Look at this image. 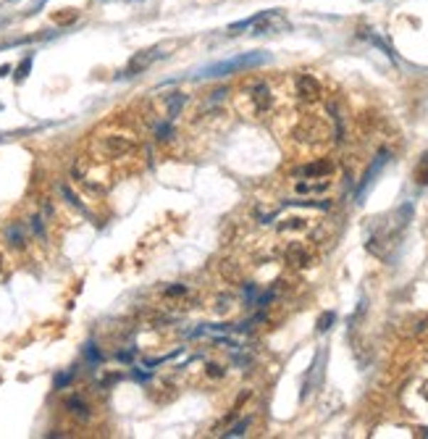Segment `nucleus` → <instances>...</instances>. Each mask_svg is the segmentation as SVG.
<instances>
[{
	"label": "nucleus",
	"mask_w": 428,
	"mask_h": 439,
	"mask_svg": "<svg viewBox=\"0 0 428 439\" xmlns=\"http://www.w3.org/2000/svg\"><path fill=\"white\" fill-rule=\"evenodd\" d=\"M250 100H252V108L255 113H266L274 103V97H271V87L266 82H255V85L250 87Z\"/></svg>",
	"instance_id": "nucleus-6"
},
{
	"label": "nucleus",
	"mask_w": 428,
	"mask_h": 439,
	"mask_svg": "<svg viewBox=\"0 0 428 439\" xmlns=\"http://www.w3.org/2000/svg\"><path fill=\"white\" fill-rule=\"evenodd\" d=\"M29 69H32V55L21 60V66H18V71H16V82H24L26 74H29Z\"/></svg>",
	"instance_id": "nucleus-16"
},
{
	"label": "nucleus",
	"mask_w": 428,
	"mask_h": 439,
	"mask_svg": "<svg viewBox=\"0 0 428 439\" xmlns=\"http://www.w3.org/2000/svg\"><path fill=\"white\" fill-rule=\"evenodd\" d=\"M334 171V164L331 161H313V164L302 166L297 169V176H308V179H321V176H328V174Z\"/></svg>",
	"instance_id": "nucleus-10"
},
{
	"label": "nucleus",
	"mask_w": 428,
	"mask_h": 439,
	"mask_svg": "<svg viewBox=\"0 0 428 439\" xmlns=\"http://www.w3.org/2000/svg\"><path fill=\"white\" fill-rule=\"evenodd\" d=\"M71 379H74V371H66V374H58V376H55V389H63V387H66V384H69Z\"/></svg>",
	"instance_id": "nucleus-18"
},
{
	"label": "nucleus",
	"mask_w": 428,
	"mask_h": 439,
	"mask_svg": "<svg viewBox=\"0 0 428 439\" xmlns=\"http://www.w3.org/2000/svg\"><path fill=\"white\" fill-rule=\"evenodd\" d=\"M294 85H297V95L302 100H308V103H316L318 97H321V85H318V79L313 74H300Z\"/></svg>",
	"instance_id": "nucleus-7"
},
{
	"label": "nucleus",
	"mask_w": 428,
	"mask_h": 439,
	"mask_svg": "<svg viewBox=\"0 0 428 439\" xmlns=\"http://www.w3.org/2000/svg\"><path fill=\"white\" fill-rule=\"evenodd\" d=\"M0 268H3V258H0Z\"/></svg>",
	"instance_id": "nucleus-23"
},
{
	"label": "nucleus",
	"mask_w": 428,
	"mask_h": 439,
	"mask_svg": "<svg viewBox=\"0 0 428 439\" xmlns=\"http://www.w3.org/2000/svg\"><path fill=\"white\" fill-rule=\"evenodd\" d=\"M334 319H336V313H323V316L318 319V332H326V329L334 324Z\"/></svg>",
	"instance_id": "nucleus-17"
},
{
	"label": "nucleus",
	"mask_w": 428,
	"mask_h": 439,
	"mask_svg": "<svg viewBox=\"0 0 428 439\" xmlns=\"http://www.w3.org/2000/svg\"><path fill=\"white\" fill-rule=\"evenodd\" d=\"M6 240H9V245H14V248H24L26 237H24L21 224H11L9 229H6Z\"/></svg>",
	"instance_id": "nucleus-13"
},
{
	"label": "nucleus",
	"mask_w": 428,
	"mask_h": 439,
	"mask_svg": "<svg viewBox=\"0 0 428 439\" xmlns=\"http://www.w3.org/2000/svg\"><path fill=\"white\" fill-rule=\"evenodd\" d=\"M85 353H87V358H90V361H92V363L100 361V350H95V344H87Z\"/></svg>",
	"instance_id": "nucleus-19"
},
{
	"label": "nucleus",
	"mask_w": 428,
	"mask_h": 439,
	"mask_svg": "<svg viewBox=\"0 0 428 439\" xmlns=\"http://www.w3.org/2000/svg\"><path fill=\"white\" fill-rule=\"evenodd\" d=\"M386 161H389V153H386V150H381V153L373 158V164L368 166V171H365V176H363V181H360V187H358V200L365 198V192H368V187L376 181V176L381 174V169L386 166Z\"/></svg>",
	"instance_id": "nucleus-5"
},
{
	"label": "nucleus",
	"mask_w": 428,
	"mask_h": 439,
	"mask_svg": "<svg viewBox=\"0 0 428 439\" xmlns=\"http://www.w3.org/2000/svg\"><path fill=\"white\" fill-rule=\"evenodd\" d=\"M423 437H428V429H426V431H423Z\"/></svg>",
	"instance_id": "nucleus-22"
},
{
	"label": "nucleus",
	"mask_w": 428,
	"mask_h": 439,
	"mask_svg": "<svg viewBox=\"0 0 428 439\" xmlns=\"http://www.w3.org/2000/svg\"><path fill=\"white\" fill-rule=\"evenodd\" d=\"M100 150L105 158H124L134 150V139H129L127 134H108L100 139Z\"/></svg>",
	"instance_id": "nucleus-4"
},
{
	"label": "nucleus",
	"mask_w": 428,
	"mask_h": 439,
	"mask_svg": "<svg viewBox=\"0 0 428 439\" xmlns=\"http://www.w3.org/2000/svg\"><path fill=\"white\" fill-rule=\"evenodd\" d=\"M66 411L82 423H87L90 418H92V408H90V403H87L82 395H71L69 400H66Z\"/></svg>",
	"instance_id": "nucleus-9"
},
{
	"label": "nucleus",
	"mask_w": 428,
	"mask_h": 439,
	"mask_svg": "<svg viewBox=\"0 0 428 439\" xmlns=\"http://www.w3.org/2000/svg\"><path fill=\"white\" fill-rule=\"evenodd\" d=\"M415 181L418 184H428V153L420 155L418 166H415Z\"/></svg>",
	"instance_id": "nucleus-14"
},
{
	"label": "nucleus",
	"mask_w": 428,
	"mask_h": 439,
	"mask_svg": "<svg viewBox=\"0 0 428 439\" xmlns=\"http://www.w3.org/2000/svg\"><path fill=\"white\" fill-rule=\"evenodd\" d=\"M158 58H163V51H161V48H150V51L134 53V55L129 58L127 66H124V71H121V77H124V79L137 77V74H142V71L150 69V66H153V63H155Z\"/></svg>",
	"instance_id": "nucleus-3"
},
{
	"label": "nucleus",
	"mask_w": 428,
	"mask_h": 439,
	"mask_svg": "<svg viewBox=\"0 0 428 439\" xmlns=\"http://www.w3.org/2000/svg\"><path fill=\"white\" fill-rule=\"evenodd\" d=\"M9 71H11V66H0V77H6Z\"/></svg>",
	"instance_id": "nucleus-21"
},
{
	"label": "nucleus",
	"mask_w": 428,
	"mask_h": 439,
	"mask_svg": "<svg viewBox=\"0 0 428 439\" xmlns=\"http://www.w3.org/2000/svg\"><path fill=\"white\" fill-rule=\"evenodd\" d=\"M187 290L184 287H171V290H166V295H184Z\"/></svg>",
	"instance_id": "nucleus-20"
},
{
	"label": "nucleus",
	"mask_w": 428,
	"mask_h": 439,
	"mask_svg": "<svg viewBox=\"0 0 428 439\" xmlns=\"http://www.w3.org/2000/svg\"><path fill=\"white\" fill-rule=\"evenodd\" d=\"M247 426H250V418H242V421L237 423V426H232V429L226 431V434H223V437H242V434H245V431H247Z\"/></svg>",
	"instance_id": "nucleus-15"
},
{
	"label": "nucleus",
	"mask_w": 428,
	"mask_h": 439,
	"mask_svg": "<svg viewBox=\"0 0 428 439\" xmlns=\"http://www.w3.org/2000/svg\"><path fill=\"white\" fill-rule=\"evenodd\" d=\"M289 29V21L284 18L282 11H260L255 16L242 18V21H234L229 24V35H242V32H252V35H279V32H287Z\"/></svg>",
	"instance_id": "nucleus-1"
},
{
	"label": "nucleus",
	"mask_w": 428,
	"mask_h": 439,
	"mask_svg": "<svg viewBox=\"0 0 428 439\" xmlns=\"http://www.w3.org/2000/svg\"><path fill=\"white\" fill-rule=\"evenodd\" d=\"M271 55L263 51H255V53H240V55H234V58H226V60H218V63H210L205 69H200L195 77H203V79H218V77H229V74H237V71H247V69H257V66H263L268 63Z\"/></svg>",
	"instance_id": "nucleus-2"
},
{
	"label": "nucleus",
	"mask_w": 428,
	"mask_h": 439,
	"mask_svg": "<svg viewBox=\"0 0 428 439\" xmlns=\"http://www.w3.org/2000/svg\"><path fill=\"white\" fill-rule=\"evenodd\" d=\"M287 263L297 268H308L313 263V255H310V250L302 245V242H291L289 248H287Z\"/></svg>",
	"instance_id": "nucleus-8"
},
{
	"label": "nucleus",
	"mask_w": 428,
	"mask_h": 439,
	"mask_svg": "<svg viewBox=\"0 0 428 439\" xmlns=\"http://www.w3.org/2000/svg\"><path fill=\"white\" fill-rule=\"evenodd\" d=\"M331 187V181H328V176H321L318 181H297V187L294 190L300 192V195H318V192H326Z\"/></svg>",
	"instance_id": "nucleus-12"
},
{
	"label": "nucleus",
	"mask_w": 428,
	"mask_h": 439,
	"mask_svg": "<svg viewBox=\"0 0 428 439\" xmlns=\"http://www.w3.org/2000/svg\"><path fill=\"white\" fill-rule=\"evenodd\" d=\"M163 103H166V121H173L184 108V103H187V95L184 92H171V95L163 97Z\"/></svg>",
	"instance_id": "nucleus-11"
}]
</instances>
